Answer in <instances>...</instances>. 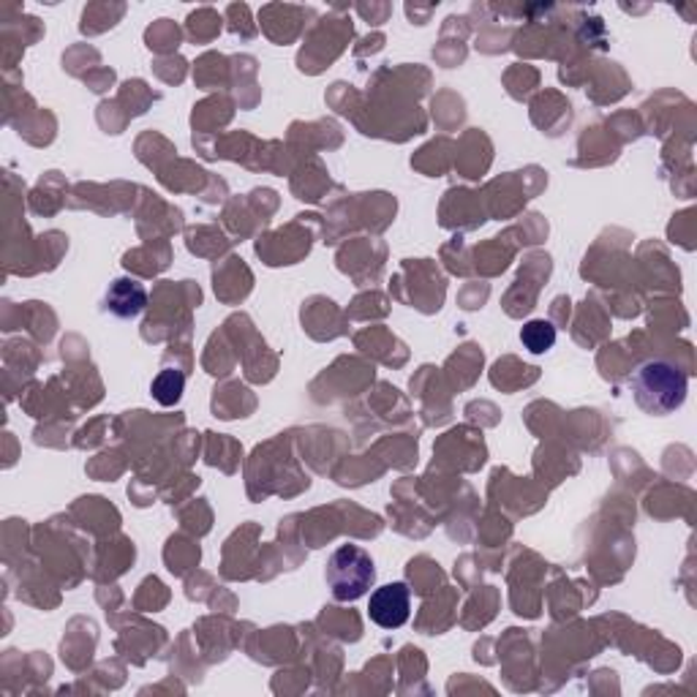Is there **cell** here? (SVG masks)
<instances>
[{
  "label": "cell",
  "mask_w": 697,
  "mask_h": 697,
  "mask_svg": "<svg viewBox=\"0 0 697 697\" xmlns=\"http://www.w3.org/2000/svg\"><path fill=\"white\" fill-rule=\"evenodd\" d=\"M151 392H153V398L162 403V406H175V403H178L185 392L183 371H175V369L158 371V376L153 379Z\"/></svg>",
  "instance_id": "5"
},
{
  "label": "cell",
  "mask_w": 697,
  "mask_h": 697,
  "mask_svg": "<svg viewBox=\"0 0 697 697\" xmlns=\"http://www.w3.org/2000/svg\"><path fill=\"white\" fill-rule=\"evenodd\" d=\"M520 340H524V346L531 354H545L556 344V327L551 322H545V319H531L520 330Z\"/></svg>",
  "instance_id": "6"
},
{
  "label": "cell",
  "mask_w": 697,
  "mask_h": 697,
  "mask_svg": "<svg viewBox=\"0 0 697 697\" xmlns=\"http://www.w3.org/2000/svg\"><path fill=\"white\" fill-rule=\"evenodd\" d=\"M147 292L140 281L118 279L106 292V308L120 319H134L145 311Z\"/></svg>",
  "instance_id": "4"
},
{
  "label": "cell",
  "mask_w": 697,
  "mask_h": 697,
  "mask_svg": "<svg viewBox=\"0 0 697 697\" xmlns=\"http://www.w3.org/2000/svg\"><path fill=\"white\" fill-rule=\"evenodd\" d=\"M409 614H412V594L406 583H387L371 594L369 616L382 630H398L406 624Z\"/></svg>",
  "instance_id": "3"
},
{
  "label": "cell",
  "mask_w": 697,
  "mask_h": 697,
  "mask_svg": "<svg viewBox=\"0 0 697 697\" xmlns=\"http://www.w3.org/2000/svg\"><path fill=\"white\" fill-rule=\"evenodd\" d=\"M327 586L338 603H358L360 597L371 592L376 580L374 558L358 545H340L327 558V569H324Z\"/></svg>",
  "instance_id": "2"
},
{
  "label": "cell",
  "mask_w": 697,
  "mask_h": 697,
  "mask_svg": "<svg viewBox=\"0 0 697 697\" xmlns=\"http://www.w3.org/2000/svg\"><path fill=\"white\" fill-rule=\"evenodd\" d=\"M635 403L646 414L664 417L686 401V374L668 360H646L630 376Z\"/></svg>",
  "instance_id": "1"
}]
</instances>
